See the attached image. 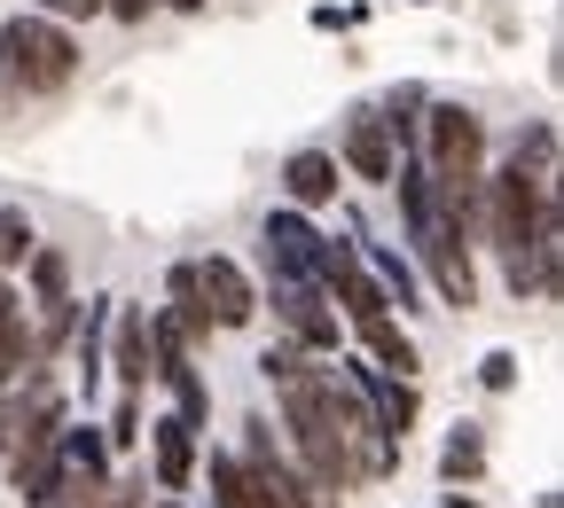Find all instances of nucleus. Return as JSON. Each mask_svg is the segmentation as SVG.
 Here are the masks:
<instances>
[{
    "label": "nucleus",
    "instance_id": "obj_11",
    "mask_svg": "<svg viewBox=\"0 0 564 508\" xmlns=\"http://www.w3.org/2000/svg\"><path fill=\"white\" fill-rule=\"evenodd\" d=\"M102 336H110V298H79V321H70V399H87V415H95V399H102Z\"/></svg>",
    "mask_w": 564,
    "mask_h": 508
},
{
    "label": "nucleus",
    "instance_id": "obj_5",
    "mask_svg": "<svg viewBox=\"0 0 564 508\" xmlns=\"http://www.w3.org/2000/svg\"><path fill=\"white\" fill-rule=\"evenodd\" d=\"M329 157L345 165V180H361V188H392L400 150H392V133H384L377 102H352V110H345V125H337V150H329Z\"/></svg>",
    "mask_w": 564,
    "mask_h": 508
},
{
    "label": "nucleus",
    "instance_id": "obj_25",
    "mask_svg": "<svg viewBox=\"0 0 564 508\" xmlns=\"http://www.w3.org/2000/svg\"><path fill=\"white\" fill-rule=\"evenodd\" d=\"M32 243H40V228L24 220V211H0V274H17Z\"/></svg>",
    "mask_w": 564,
    "mask_h": 508
},
{
    "label": "nucleus",
    "instance_id": "obj_14",
    "mask_svg": "<svg viewBox=\"0 0 564 508\" xmlns=\"http://www.w3.org/2000/svg\"><path fill=\"white\" fill-rule=\"evenodd\" d=\"M345 196V165L329 150H291L282 157V203H299V211H329Z\"/></svg>",
    "mask_w": 564,
    "mask_h": 508
},
{
    "label": "nucleus",
    "instance_id": "obj_28",
    "mask_svg": "<svg viewBox=\"0 0 564 508\" xmlns=\"http://www.w3.org/2000/svg\"><path fill=\"white\" fill-rule=\"evenodd\" d=\"M95 493H102L95 477H79V470H63V485L47 493V508H95Z\"/></svg>",
    "mask_w": 564,
    "mask_h": 508
},
{
    "label": "nucleus",
    "instance_id": "obj_13",
    "mask_svg": "<svg viewBox=\"0 0 564 508\" xmlns=\"http://www.w3.org/2000/svg\"><path fill=\"white\" fill-rule=\"evenodd\" d=\"M0 470H9V493H17L24 508H47V493L63 485V430H55V439L9 446V454H0Z\"/></svg>",
    "mask_w": 564,
    "mask_h": 508
},
{
    "label": "nucleus",
    "instance_id": "obj_6",
    "mask_svg": "<svg viewBox=\"0 0 564 508\" xmlns=\"http://www.w3.org/2000/svg\"><path fill=\"white\" fill-rule=\"evenodd\" d=\"M415 274L432 281V298L447 313H470L478 306V266H470V235L463 228H440L432 243H415Z\"/></svg>",
    "mask_w": 564,
    "mask_h": 508
},
{
    "label": "nucleus",
    "instance_id": "obj_33",
    "mask_svg": "<svg viewBox=\"0 0 564 508\" xmlns=\"http://www.w3.org/2000/svg\"><path fill=\"white\" fill-rule=\"evenodd\" d=\"M150 9H173V16H196V9H204V0H150Z\"/></svg>",
    "mask_w": 564,
    "mask_h": 508
},
{
    "label": "nucleus",
    "instance_id": "obj_3",
    "mask_svg": "<svg viewBox=\"0 0 564 508\" xmlns=\"http://www.w3.org/2000/svg\"><path fill=\"white\" fill-rule=\"evenodd\" d=\"M541 228H556V180H533L518 165H502V173L486 165V180H478V235H486V251L510 258Z\"/></svg>",
    "mask_w": 564,
    "mask_h": 508
},
{
    "label": "nucleus",
    "instance_id": "obj_34",
    "mask_svg": "<svg viewBox=\"0 0 564 508\" xmlns=\"http://www.w3.org/2000/svg\"><path fill=\"white\" fill-rule=\"evenodd\" d=\"M141 508H196V500H181V493H158V500H141Z\"/></svg>",
    "mask_w": 564,
    "mask_h": 508
},
{
    "label": "nucleus",
    "instance_id": "obj_1",
    "mask_svg": "<svg viewBox=\"0 0 564 508\" xmlns=\"http://www.w3.org/2000/svg\"><path fill=\"white\" fill-rule=\"evenodd\" d=\"M274 415H282V446H291V462L314 477V493L337 508L345 493H361V446H352V430L337 422V399H329V360H314V368L299 384L274 391Z\"/></svg>",
    "mask_w": 564,
    "mask_h": 508
},
{
    "label": "nucleus",
    "instance_id": "obj_26",
    "mask_svg": "<svg viewBox=\"0 0 564 508\" xmlns=\"http://www.w3.org/2000/svg\"><path fill=\"white\" fill-rule=\"evenodd\" d=\"M518 368H525V360H518L510 344H494V352L478 360V391H518Z\"/></svg>",
    "mask_w": 564,
    "mask_h": 508
},
{
    "label": "nucleus",
    "instance_id": "obj_24",
    "mask_svg": "<svg viewBox=\"0 0 564 508\" xmlns=\"http://www.w3.org/2000/svg\"><path fill=\"white\" fill-rule=\"evenodd\" d=\"M141 422H150V407H141V391H118V407H110V422H102L110 454H133V446H141Z\"/></svg>",
    "mask_w": 564,
    "mask_h": 508
},
{
    "label": "nucleus",
    "instance_id": "obj_4",
    "mask_svg": "<svg viewBox=\"0 0 564 508\" xmlns=\"http://www.w3.org/2000/svg\"><path fill=\"white\" fill-rule=\"evenodd\" d=\"M259 306H274V336H291L299 352H314V360H337L345 352V321H337V306L322 298L306 274H267Z\"/></svg>",
    "mask_w": 564,
    "mask_h": 508
},
{
    "label": "nucleus",
    "instance_id": "obj_20",
    "mask_svg": "<svg viewBox=\"0 0 564 508\" xmlns=\"http://www.w3.org/2000/svg\"><path fill=\"white\" fill-rule=\"evenodd\" d=\"M440 485H486V430H478V422H455V430H447Z\"/></svg>",
    "mask_w": 564,
    "mask_h": 508
},
{
    "label": "nucleus",
    "instance_id": "obj_22",
    "mask_svg": "<svg viewBox=\"0 0 564 508\" xmlns=\"http://www.w3.org/2000/svg\"><path fill=\"white\" fill-rule=\"evenodd\" d=\"M510 165H518V173H533V180H556V125H549V118H525V125H518Z\"/></svg>",
    "mask_w": 564,
    "mask_h": 508
},
{
    "label": "nucleus",
    "instance_id": "obj_10",
    "mask_svg": "<svg viewBox=\"0 0 564 508\" xmlns=\"http://www.w3.org/2000/svg\"><path fill=\"white\" fill-rule=\"evenodd\" d=\"M196 485L212 493V508H282V493H274L236 446H204V454H196Z\"/></svg>",
    "mask_w": 564,
    "mask_h": 508
},
{
    "label": "nucleus",
    "instance_id": "obj_23",
    "mask_svg": "<svg viewBox=\"0 0 564 508\" xmlns=\"http://www.w3.org/2000/svg\"><path fill=\"white\" fill-rule=\"evenodd\" d=\"M306 368H314V352H299L291 336H267V344H259V376H267L274 391H282V384H299Z\"/></svg>",
    "mask_w": 564,
    "mask_h": 508
},
{
    "label": "nucleus",
    "instance_id": "obj_21",
    "mask_svg": "<svg viewBox=\"0 0 564 508\" xmlns=\"http://www.w3.org/2000/svg\"><path fill=\"white\" fill-rule=\"evenodd\" d=\"M63 470H79V477H95V485L110 477V439H102L95 415H87V422H79V415L63 422Z\"/></svg>",
    "mask_w": 564,
    "mask_h": 508
},
{
    "label": "nucleus",
    "instance_id": "obj_18",
    "mask_svg": "<svg viewBox=\"0 0 564 508\" xmlns=\"http://www.w3.org/2000/svg\"><path fill=\"white\" fill-rule=\"evenodd\" d=\"M423 110H432V95H423L415 79H400V87L377 102V118H384V133H392V150H400V157H415V141H423Z\"/></svg>",
    "mask_w": 564,
    "mask_h": 508
},
{
    "label": "nucleus",
    "instance_id": "obj_27",
    "mask_svg": "<svg viewBox=\"0 0 564 508\" xmlns=\"http://www.w3.org/2000/svg\"><path fill=\"white\" fill-rule=\"evenodd\" d=\"M141 500H150V477H102V493H95V508H141Z\"/></svg>",
    "mask_w": 564,
    "mask_h": 508
},
{
    "label": "nucleus",
    "instance_id": "obj_8",
    "mask_svg": "<svg viewBox=\"0 0 564 508\" xmlns=\"http://www.w3.org/2000/svg\"><path fill=\"white\" fill-rule=\"evenodd\" d=\"M196 289H204L212 329H251V321H259V281H251L243 258H228V251L196 258Z\"/></svg>",
    "mask_w": 564,
    "mask_h": 508
},
{
    "label": "nucleus",
    "instance_id": "obj_7",
    "mask_svg": "<svg viewBox=\"0 0 564 508\" xmlns=\"http://www.w3.org/2000/svg\"><path fill=\"white\" fill-rule=\"evenodd\" d=\"M141 439H150V485L188 500V493H196V454H204V430H196V422H181V415L165 407V415L141 422Z\"/></svg>",
    "mask_w": 564,
    "mask_h": 508
},
{
    "label": "nucleus",
    "instance_id": "obj_35",
    "mask_svg": "<svg viewBox=\"0 0 564 508\" xmlns=\"http://www.w3.org/2000/svg\"><path fill=\"white\" fill-rule=\"evenodd\" d=\"M415 9H432V0H415Z\"/></svg>",
    "mask_w": 564,
    "mask_h": 508
},
{
    "label": "nucleus",
    "instance_id": "obj_9",
    "mask_svg": "<svg viewBox=\"0 0 564 508\" xmlns=\"http://www.w3.org/2000/svg\"><path fill=\"white\" fill-rule=\"evenodd\" d=\"M102 368L118 391H150V306L110 298V336H102Z\"/></svg>",
    "mask_w": 564,
    "mask_h": 508
},
{
    "label": "nucleus",
    "instance_id": "obj_2",
    "mask_svg": "<svg viewBox=\"0 0 564 508\" xmlns=\"http://www.w3.org/2000/svg\"><path fill=\"white\" fill-rule=\"evenodd\" d=\"M70 79H79V40H70V24L55 16H9L0 24V87L40 102V95H63Z\"/></svg>",
    "mask_w": 564,
    "mask_h": 508
},
{
    "label": "nucleus",
    "instance_id": "obj_19",
    "mask_svg": "<svg viewBox=\"0 0 564 508\" xmlns=\"http://www.w3.org/2000/svg\"><path fill=\"white\" fill-rule=\"evenodd\" d=\"M17 274H24V289H32L24 306H63V298H70V258H63L55 243H32Z\"/></svg>",
    "mask_w": 564,
    "mask_h": 508
},
{
    "label": "nucleus",
    "instance_id": "obj_31",
    "mask_svg": "<svg viewBox=\"0 0 564 508\" xmlns=\"http://www.w3.org/2000/svg\"><path fill=\"white\" fill-rule=\"evenodd\" d=\"M361 24V9H314V32H352Z\"/></svg>",
    "mask_w": 564,
    "mask_h": 508
},
{
    "label": "nucleus",
    "instance_id": "obj_29",
    "mask_svg": "<svg viewBox=\"0 0 564 508\" xmlns=\"http://www.w3.org/2000/svg\"><path fill=\"white\" fill-rule=\"evenodd\" d=\"M40 16H55V24H79V16H87V24H95V16H102V0H47Z\"/></svg>",
    "mask_w": 564,
    "mask_h": 508
},
{
    "label": "nucleus",
    "instance_id": "obj_17",
    "mask_svg": "<svg viewBox=\"0 0 564 508\" xmlns=\"http://www.w3.org/2000/svg\"><path fill=\"white\" fill-rule=\"evenodd\" d=\"M361 258H369V274H377V289L392 298L400 321L423 313V274H415V258H400V251H384V243H361Z\"/></svg>",
    "mask_w": 564,
    "mask_h": 508
},
{
    "label": "nucleus",
    "instance_id": "obj_32",
    "mask_svg": "<svg viewBox=\"0 0 564 508\" xmlns=\"http://www.w3.org/2000/svg\"><path fill=\"white\" fill-rule=\"evenodd\" d=\"M447 508H486V500H478V485H447Z\"/></svg>",
    "mask_w": 564,
    "mask_h": 508
},
{
    "label": "nucleus",
    "instance_id": "obj_15",
    "mask_svg": "<svg viewBox=\"0 0 564 508\" xmlns=\"http://www.w3.org/2000/svg\"><path fill=\"white\" fill-rule=\"evenodd\" d=\"M352 344H361V360H369V368H384V376H415V368H423V352H415V336H408L400 313L361 321V329H352Z\"/></svg>",
    "mask_w": 564,
    "mask_h": 508
},
{
    "label": "nucleus",
    "instance_id": "obj_16",
    "mask_svg": "<svg viewBox=\"0 0 564 508\" xmlns=\"http://www.w3.org/2000/svg\"><path fill=\"white\" fill-rule=\"evenodd\" d=\"M165 313H173V329L196 344V352H212V313H204V289H196V258H173V274H165Z\"/></svg>",
    "mask_w": 564,
    "mask_h": 508
},
{
    "label": "nucleus",
    "instance_id": "obj_12",
    "mask_svg": "<svg viewBox=\"0 0 564 508\" xmlns=\"http://www.w3.org/2000/svg\"><path fill=\"white\" fill-rule=\"evenodd\" d=\"M314 243H322V228H314V211H299V203H274L267 220H259V258H267V274H306Z\"/></svg>",
    "mask_w": 564,
    "mask_h": 508
},
{
    "label": "nucleus",
    "instance_id": "obj_30",
    "mask_svg": "<svg viewBox=\"0 0 564 508\" xmlns=\"http://www.w3.org/2000/svg\"><path fill=\"white\" fill-rule=\"evenodd\" d=\"M102 16H118V24H150V0H102Z\"/></svg>",
    "mask_w": 564,
    "mask_h": 508
}]
</instances>
